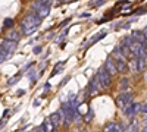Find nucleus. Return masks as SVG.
<instances>
[{
  "label": "nucleus",
  "mask_w": 147,
  "mask_h": 132,
  "mask_svg": "<svg viewBox=\"0 0 147 132\" xmlns=\"http://www.w3.org/2000/svg\"><path fill=\"white\" fill-rule=\"evenodd\" d=\"M0 49L3 50V53L6 56H9L12 52L16 50V43L10 41V40H2V41H0Z\"/></svg>",
  "instance_id": "5"
},
{
  "label": "nucleus",
  "mask_w": 147,
  "mask_h": 132,
  "mask_svg": "<svg viewBox=\"0 0 147 132\" xmlns=\"http://www.w3.org/2000/svg\"><path fill=\"white\" fill-rule=\"evenodd\" d=\"M91 117H93V112L90 110V115H87V116H85V121H91Z\"/></svg>",
  "instance_id": "25"
},
{
  "label": "nucleus",
  "mask_w": 147,
  "mask_h": 132,
  "mask_svg": "<svg viewBox=\"0 0 147 132\" xmlns=\"http://www.w3.org/2000/svg\"><path fill=\"white\" fill-rule=\"evenodd\" d=\"M115 63H116V70L121 72V74H127V72L129 70V66H128V63L124 60V59H118Z\"/></svg>",
  "instance_id": "10"
},
{
  "label": "nucleus",
  "mask_w": 147,
  "mask_h": 132,
  "mask_svg": "<svg viewBox=\"0 0 147 132\" xmlns=\"http://www.w3.org/2000/svg\"><path fill=\"white\" fill-rule=\"evenodd\" d=\"M103 69L107 72V74L110 75V76H113L115 74H116V63L112 60V57H107L106 59V63H105V66H103Z\"/></svg>",
  "instance_id": "6"
},
{
  "label": "nucleus",
  "mask_w": 147,
  "mask_h": 132,
  "mask_svg": "<svg viewBox=\"0 0 147 132\" xmlns=\"http://www.w3.org/2000/svg\"><path fill=\"white\" fill-rule=\"evenodd\" d=\"M141 132H147V126H144V128H143V131H141Z\"/></svg>",
  "instance_id": "30"
},
{
  "label": "nucleus",
  "mask_w": 147,
  "mask_h": 132,
  "mask_svg": "<svg viewBox=\"0 0 147 132\" xmlns=\"http://www.w3.org/2000/svg\"><path fill=\"white\" fill-rule=\"evenodd\" d=\"M50 132H59V131H57V129H56V128H53V129H52V131H50Z\"/></svg>",
  "instance_id": "29"
},
{
  "label": "nucleus",
  "mask_w": 147,
  "mask_h": 132,
  "mask_svg": "<svg viewBox=\"0 0 147 132\" xmlns=\"http://www.w3.org/2000/svg\"><path fill=\"white\" fill-rule=\"evenodd\" d=\"M140 109H141V104L138 101H131L127 107H124V115L127 117H134L137 113H140Z\"/></svg>",
  "instance_id": "3"
},
{
  "label": "nucleus",
  "mask_w": 147,
  "mask_h": 132,
  "mask_svg": "<svg viewBox=\"0 0 147 132\" xmlns=\"http://www.w3.org/2000/svg\"><path fill=\"white\" fill-rule=\"evenodd\" d=\"M143 49H144V54H146V57H147V44L143 46Z\"/></svg>",
  "instance_id": "27"
},
{
  "label": "nucleus",
  "mask_w": 147,
  "mask_h": 132,
  "mask_svg": "<svg viewBox=\"0 0 147 132\" xmlns=\"http://www.w3.org/2000/svg\"><path fill=\"white\" fill-rule=\"evenodd\" d=\"M146 68H147L146 57H138V59H137V69H136V72H143Z\"/></svg>",
  "instance_id": "13"
},
{
  "label": "nucleus",
  "mask_w": 147,
  "mask_h": 132,
  "mask_svg": "<svg viewBox=\"0 0 147 132\" xmlns=\"http://www.w3.org/2000/svg\"><path fill=\"white\" fill-rule=\"evenodd\" d=\"M40 22H41V18H38L37 13H32V15H28L22 19L21 27H22V29L24 28H34V27H38Z\"/></svg>",
  "instance_id": "1"
},
{
  "label": "nucleus",
  "mask_w": 147,
  "mask_h": 132,
  "mask_svg": "<svg viewBox=\"0 0 147 132\" xmlns=\"http://www.w3.org/2000/svg\"><path fill=\"white\" fill-rule=\"evenodd\" d=\"M62 117H63V110H59V112L53 113L50 117H49V121H50V123L56 128V126L60 123V121H62Z\"/></svg>",
  "instance_id": "8"
},
{
  "label": "nucleus",
  "mask_w": 147,
  "mask_h": 132,
  "mask_svg": "<svg viewBox=\"0 0 147 132\" xmlns=\"http://www.w3.org/2000/svg\"><path fill=\"white\" fill-rule=\"evenodd\" d=\"M32 132H44V129H43V126H38V128H34Z\"/></svg>",
  "instance_id": "24"
},
{
  "label": "nucleus",
  "mask_w": 147,
  "mask_h": 132,
  "mask_svg": "<svg viewBox=\"0 0 147 132\" xmlns=\"http://www.w3.org/2000/svg\"><path fill=\"white\" fill-rule=\"evenodd\" d=\"M143 34H144V37H146V38H147V28H146V29H144V31H143Z\"/></svg>",
  "instance_id": "28"
},
{
  "label": "nucleus",
  "mask_w": 147,
  "mask_h": 132,
  "mask_svg": "<svg viewBox=\"0 0 147 132\" xmlns=\"http://www.w3.org/2000/svg\"><path fill=\"white\" fill-rule=\"evenodd\" d=\"M6 57H7V56L3 53V50H2V49H0V63H2V62H5V59H6Z\"/></svg>",
  "instance_id": "21"
},
{
  "label": "nucleus",
  "mask_w": 147,
  "mask_h": 132,
  "mask_svg": "<svg viewBox=\"0 0 147 132\" xmlns=\"http://www.w3.org/2000/svg\"><path fill=\"white\" fill-rule=\"evenodd\" d=\"M124 129H125V126H124V125H116L115 132H124Z\"/></svg>",
  "instance_id": "22"
},
{
  "label": "nucleus",
  "mask_w": 147,
  "mask_h": 132,
  "mask_svg": "<svg viewBox=\"0 0 147 132\" xmlns=\"http://www.w3.org/2000/svg\"><path fill=\"white\" fill-rule=\"evenodd\" d=\"M100 82H99V79H97V76H94V78H91V81H90V91H91V94H96L97 91L100 90Z\"/></svg>",
  "instance_id": "12"
},
{
  "label": "nucleus",
  "mask_w": 147,
  "mask_h": 132,
  "mask_svg": "<svg viewBox=\"0 0 147 132\" xmlns=\"http://www.w3.org/2000/svg\"><path fill=\"white\" fill-rule=\"evenodd\" d=\"M146 79H147V75H146Z\"/></svg>",
  "instance_id": "31"
},
{
  "label": "nucleus",
  "mask_w": 147,
  "mask_h": 132,
  "mask_svg": "<svg viewBox=\"0 0 147 132\" xmlns=\"http://www.w3.org/2000/svg\"><path fill=\"white\" fill-rule=\"evenodd\" d=\"M105 35H106V32H102V34H96L94 37H93V38L90 40V43L93 44V43H96V41H99V40H102V38L105 37Z\"/></svg>",
  "instance_id": "17"
},
{
  "label": "nucleus",
  "mask_w": 147,
  "mask_h": 132,
  "mask_svg": "<svg viewBox=\"0 0 147 132\" xmlns=\"http://www.w3.org/2000/svg\"><path fill=\"white\" fill-rule=\"evenodd\" d=\"M131 37H132V40H134V41H137V43H140L141 46H146V44H147V38L144 37V34H143V31H132V34H131Z\"/></svg>",
  "instance_id": "7"
},
{
  "label": "nucleus",
  "mask_w": 147,
  "mask_h": 132,
  "mask_svg": "<svg viewBox=\"0 0 147 132\" xmlns=\"http://www.w3.org/2000/svg\"><path fill=\"white\" fill-rule=\"evenodd\" d=\"M41 52V47H35L34 49V53H40Z\"/></svg>",
  "instance_id": "26"
},
{
  "label": "nucleus",
  "mask_w": 147,
  "mask_h": 132,
  "mask_svg": "<svg viewBox=\"0 0 147 132\" xmlns=\"http://www.w3.org/2000/svg\"><path fill=\"white\" fill-rule=\"evenodd\" d=\"M6 40H10V41L18 43V41L21 40V34H19L18 31H15V29H10V31H7V34H6Z\"/></svg>",
  "instance_id": "11"
},
{
  "label": "nucleus",
  "mask_w": 147,
  "mask_h": 132,
  "mask_svg": "<svg viewBox=\"0 0 147 132\" xmlns=\"http://www.w3.org/2000/svg\"><path fill=\"white\" fill-rule=\"evenodd\" d=\"M115 129H116V123H115V122H109V123L103 128L102 132H115Z\"/></svg>",
  "instance_id": "14"
},
{
  "label": "nucleus",
  "mask_w": 147,
  "mask_h": 132,
  "mask_svg": "<svg viewBox=\"0 0 147 132\" xmlns=\"http://www.w3.org/2000/svg\"><path fill=\"white\" fill-rule=\"evenodd\" d=\"M128 66H131V69H132L134 72H136V69H137V59H136V57H134V59H132V60H129V63H128Z\"/></svg>",
  "instance_id": "19"
},
{
  "label": "nucleus",
  "mask_w": 147,
  "mask_h": 132,
  "mask_svg": "<svg viewBox=\"0 0 147 132\" xmlns=\"http://www.w3.org/2000/svg\"><path fill=\"white\" fill-rule=\"evenodd\" d=\"M16 81H19V75H18V76H13V78H12V79L9 81V85H12V84H15Z\"/></svg>",
  "instance_id": "23"
},
{
  "label": "nucleus",
  "mask_w": 147,
  "mask_h": 132,
  "mask_svg": "<svg viewBox=\"0 0 147 132\" xmlns=\"http://www.w3.org/2000/svg\"><path fill=\"white\" fill-rule=\"evenodd\" d=\"M97 79H99L100 85H102L103 88H109L110 84H112V76H110L103 68H100L99 70H97Z\"/></svg>",
  "instance_id": "2"
},
{
  "label": "nucleus",
  "mask_w": 147,
  "mask_h": 132,
  "mask_svg": "<svg viewBox=\"0 0 147 132\" xmlns=\"http://www.w3.org/2000/svg\"><path fill=\"white\" fill-rule=\"evenodd\" d=\"M3 25H5L6 28H12V27H13V19H10V18L5 19V22H3Z\"/></svg>",
  "instance_id": "18"
},
{
  "label": "nucleus",
  "mask_w": 147,
  "mask_h": 132,
  "mask_svg": "<svg viewBox=\"0 0 147 132\" xmlns=\"http://www.w3.org/2000/svg\"><path fill=\"white\" fill-rule=\"evenodd\" d=\"M128 78H122L121 79V82H119V90H122V91H125V90H128Z\"/></svg>",
  "instance_id": "15"
},
{
  "label": "nucleus",
  "mask_w": 147,
  "mask_h": 132,
  "mask_svg": "<svg viewBox=\"0 0 147 132\" xmlns=\"http://www.w3.org/2000/svg\"><path fill=\"white\" fill-rule=\"evenodd\" d=\"M35 12H37V15H38V18L43 19L50 13V5H41V6H38L35 9Z\"/></svg>",
  "instance_id": "9"
},
{
  "label": "nucleus",
  "mask_w": 147,
  "mask_h": 132,
  "mask_svg": "<svg viewBox=\"0 0 147 132\" xmlns=\"http://www.w3.org/2000/svg\"><path fill=\"white\" fill-rule=\"evenodd\" d=\"M131 101H132V94L131 92H122L116 98V104H118V107H121V109L127 107Z\"/></svg>",
  "instance_id": "4"
},
{
  "label": "nucleus",
  "mask_w": 147,
  "mask_h": 132,
  "mask_svg": "<svg viewBox=\"0 0 147 132\" xmlns=\"http://www.w3.org/2000/svg\"><path fill=\"white\" fill-rule=\"evenodd\" d=\"M146 126H147V123H146Z\"/></svg>",
  "instance_id": "32"
},
{
  "label": "nucleus",
  "mask_w": 147,
  "mask_h": 132,
  "mask_svg": "<svg viewBox=\"0 0 147 132\" xmlns=\"http://www.w3.org/2000/svg\"><path fill=\"white\" fill-rule=\"evenodd\" d=\"M140 112H141V113H146V115H147V101H146L144 104H141V109H140Z\"/></svg>",
  "instance_id": "20"
},
{
  "label": "nucleus",
  "mask_w": 147,
  "mask_h": 132,
  "mask_svg": "<svg viewBox=\"0 0 147 132\" xmlns=\"http://www.w3.org/2000/svg\"><path fill=\"white\" fill-rule=\"evenodd\" d=\"M132 43H134V40H132V37H129V35L124 37V40H122V46H125V47H129Z\"/></svg>",
  "instance_id": "16"
}]
</instances>
